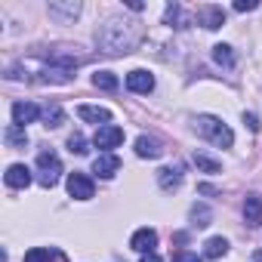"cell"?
<instances>
[{
	"mask_svg": "<svg viewBox=\"0 0 262 262\" xmlns=\"http://www.w3.org/2000/svg\"><path fill=\"white\" fill-rule=\"evenodd\" d=\"M244 216H247L250 225H262V198L259 194H250L244 201Z\"/></svg>",
	"mask_w": 262,
	"mask_h": 262,
	"instance_id": "9a60e30c",
	"label": "cell"
},
{
	"mask_svg": "<svg viewBox=\"0 0 262 262\" xmlns=\"http://www.w3.org/2000/svg\"><path fill=\"white\" fill-rule=\"evenodd\" d=\"M68 194L71 198H77V201H90L93 194H96V185H93V179L86 176V173H71L68 176Z\"/></svg>",
	"mask_w": 262,
	"mask_h": 262,
	"instance_id": "277c9868",
	"label": "cell"
},
{
	"mask_svg": "<svg viewBox=\"0 0 262 262\" xmlns=\"http://www.w3.org/2000/svg\"><path fill=\"white\" fill-rule=\"evenodd\" d=\"M244 123L253 129V133H256V129H259V120H256V114H244Z\"/></svg>",
	"mask_w": 262,
	"mask_h": 262,
	"instance_id": "83f0119b",
	"label": "cell"
},
{
	"mask_svg": "<svg viewBox=\"0 0 262 262\" xmlns=\"http://www.w3.org/2000/svg\"><path fill=\"white\" fill-rule=\"evenodd\" d=\"M129 247H133L136 253H155V247H158V231H155V228H139L133 237H129Z\"/></svg>",
	"mask_w": 262,
	"mask_h": 262,
	"instance_id": "8992f818",
	"label": "cell"
},
{
	"mask_svg": "<svg viewBox=\"0 0 262 262\" xmlns=\"http://www.w3.org/2000/svg\"><path fill=\"white\" fill-rule=\"evenodd\" d=\"M194 164H198V170H204V173H219V170H222V164H219L216 158L204 155V151H194Z\"/></svg>",
	"mask_w": 262,
	"mask_h": 262,
	"instance_id": "44dd1931",
	"label": "cell"
},
{
	"mask_svg": "<svg viewBox=\"0 0 262 262\" xmlns=\"http://www.w3.org/2000/svg\"><path fill=\"white\" fill-rule=\"evenodd\" d=\"M68 151H71V155H86V151H90V148H86V139H83L80 133H71V136H68Z\"/></svg>",
	"mask_w": 262,
	"mask_h": 262,
	"instance_id": "cb8c5ba5",
	"label": "cell"
},
{
	"mask_svg": "<svg viewBox=\"0 0 262 262\" xmlns=\"http://www.w3.org/2000/svg\"><path fill=\"white\" fill-rule=\"evenodd\" d=\"M126 86L133 90V93H151V90H155V77H151L148 71L136 68V71L126 74Z\"/></svg>",
	"mask_w": 262,
	"mask_h": 262,
	"instance_id": "ba28073f",
	"label": "cell"
},
{
	"mask_svg": "<svg viewBox=\"0 0 262 262\" xmlns=\"http://www.w3.org/2000/svg\"><path fill=\"white\" fill-rule=\"evenodd\" d=\"M191 219H194L191 225H198V228H207L213 216H210V210H207L204 204H194V207H191Z\"/></svg>",
	"mask_w": 262,
	"mask_h": 262,
	"instance_id": "7402d4cb",
	"label": "cell"
},
{
	"mask_svg": "<svg viewBox=\"0 0 262 262\" xmlns=\"http://www.w3.org/2000/svg\"><path fill=\"white\" fill-rule=\"evenodd\" d=\"M173 262H204L198 253H188V250H176L173 253Z\"/></svg>",
	"mask_w": 262,
	"mask_h": 262,
	"instance_id": "484cf974",
	"label": "cell"
},
{
	"mask_svg": "<svg viewBox=\"0 0 262 262\" xmlns=\"http://www.w3.org/2000/svg\"><path fill=\"white\" fill-rule=\"evenodd\" d=\"M37 170H40L37 182H40L43 188H53V185L59 182V176H62V161L56 158L53 148H43V151L37 155Z\"/></svg>",
	"mask_w": 262,
	"mask_h": 262,
	"instance_id": "3957f363",
	"label": "cell"
},
{
	"mask_svg": "<svg viewBox=\"0 0 262 262\" xmlns=\"http://www.w3.org/2000/svg\"><path fill=\"white\" fill-rule=\"evenodd\" d=\"M40 114H43V108H37V105H31V102H16V105H13V120H16V126H28V123H34Z\"/></svg>",
	"mask_w": 262,
	"mask_h": 262,
	"instance_id": "52a82bcc",
	"label": "cell"
},
{
	"mask_svg": "<svg viewBox=\"0 0 262 262\" xmlns=\"http://www.w3.org/2000/svg\"><path fill=\"white\" fill-rule=\"evenodd\" d=\"M7 185H10V188H28V185H31V170H28L25 164H13V167L7 170Z\"/></svg>",
	"mask_w": 262,
	"mask_h": 262,
	"instance_id": "8fae6325",
	"label": "cell"
},
{
	"mask_svg": "<svg viewBox=\"0 0 262 262\" xmlns=\"http://www.w3.org/2000/svg\"><path fill=\"white\" fill-rule=\"evenodd\" d=\"M40 117H43V126H53V129H56V126H62V123H65V111H62V108H59V105H47V108H43V114H40Z\"/></svg>",
	"mask_w": 262,
	"mask_h": 262,
	"instance_id": "d6986e66",
	"label": "cell"
},
{
	"mask_svg": "<svg viewBox=\"0 0 262 262\" xmlns=\"http://www.w3.org/2000/svg\"><path fill=\"white\" fill-rule=\"evenodd\" d=\"M213 62L222 65V68H231V65H234V53H231V47H228V43H216V47H213Z\"/></svg>",
	"mask_w": 262,
	"mask_h": 262,
	"instance_id": "ac0fdd59",
	"label": "cell"
},
{
	"mask_svg": "<svg viewBox=\"0 0 262 262\" xmlns=\"http://www.w3.org/2000/svg\"><path fill=\"white\" fill-rule=\"evenodd\" d=\"M117 170H120V158H117V155H99V158L93 161V173L102 176V179H111Z\"/></svg>",
	"mask_w": 262,
	"mask_h": 262,
	"instance_id": "9c48e42d",
	"label": "cell"
},
{
	"mask_svg": "<svg viewBox=\"0 0 262 262\" xmlns=\"http://www.w3.org/2000/svg\"><path fill=\"white\" fill-rule=\"evenodd\" d=\"M93 86H96V90L114 93V90H117V77H114L111 71H96V74H93Z\"/></svg>",
	"mask_w": 262,
	"mask_h": 262,
	"instance_id": "ffe728a7",
	"label": "cell"
},
{
	"mask_svg": "<svg viewBox=\"0 0 262 262\" xmlns=\"http://www.w3.org/2000/svg\"><path fill=\"white\" fill-rule=\"evenodd\" d=\"M142 262H164V259H161V256H155V253H145V256H142Z\"/></svg>",
	"mask_w": 262,
	"mask_h": 262,
	"instance_id": "f1b7e54d",
	"label": "cell"
},
{
	"mask_svg": "<svg viewBox=\"0 0 262 262\" xmlns=\"http://www.w3.org/2000/svg\"><path fill=\"white\" fill-rule=\"evenodd\" d=\"M4 139H7V145L10 148H25L28 145V133H25V126H7V133H4Z\"/></svg>",
	"mask_w": 262,
	"mask_h": 262,
	"instance_id": "2e32d148",
	"label": "cell"
},
{
	"mask_svg": "<svg viewBox=\"0 0 262 262\" xmlns=\"http://www.w3.org/2000/svg\"><path fill=\"white\" fill-rule=\"evenodd\" d=\"M158 182H161L164 191L179 188V185H182V167L176 164V167H164V170H158Z\"/></svg>",
	"mask_w": 262,
	"mask_h": 262,
	"instance_id": "7c38bea8",
	"label": "cell"
},
{
	"mask_svg": "<svg viewBox=\"0 0 262 262\" xmlns=\"http://www.w3.org/2000/svg\"><path fill=\"white\" fill-rule=\"evenodd\" d=\"M22 262H50V250H47V247H34V250L25 253Z\"/></svg>",
	"mask_w": 262,
	"mask_h": 262,
	"instance_id": "d4e9b609",
	"label": "cell"
},
{
	"mask_svg": "<svg viewBox=\"0 0 262 262\" xmlns=\"http://www.w3.org/2000/svg\"><path fill=\"white\" fill-rule=\"evenodd\" d=\"M250 262H262V250H256V253L250 256Z\"/></svg>",
	"mask_w": 262,
	"mask_h": 262,
	"instance_id": "f546056e",
	"label": "cell"
},
{
	"mask_svg": "<svg viewBox=\"0 0 262 262\" xmlns=\"http://www.w3.org/2000/svg\"><path fill=\"white\" fill-rule=\"evenodd\" d=\"M234 10H237V13H250V10H256V0H237Z\"/></svg>",
	"mask_w": 262,
	"mask_h": 262,
	"instance_id": "4316f807",
	"label": "cell"
},
{
	"mask_svg": "<svg viewBox=\"0 0 262 262\" xmlns=\"http://www.w3.org/2000/svg\"><path fill=\"white\" fill-rule=\"evenodd\" d=\"M194 129H198L204 139H210L216 148H231V142H234V133H231V129L219 117H213V114H198Z\"/></svg>",
	"mask_w": 262,
	"mask_h": 262,
	"instance_id": "7a4b0ae2",
	"label": "cell"
},
{
	"mask_svg": "<svg viewBox=\"0 0 262 262\" xmlns=\"http://www.w3.org/2000/svg\"><path fill=\"white\" fill-rule=\"evenodd\" d=\"M120 142H123V129L114 126V123L99 126V129H96V136H93V145H96V148H105V151H108V148H117Z\"/></svg>",
	"mask_w": 262,
	"mask_h": 262,
	"instance_id": "5b68a950",
	"label": "cell"
},
{
	"mask_svg": "<svg viewBox=\"0 0 262 262\" xmlns=\"http://www.w3.org/2000/svg\"><path fill=\"white\" fill-rule=\"evenodd\" d=\"M161 142L158 139H151V136H139L136 139V155L139 158H148V161H155V158H161Z\"/></svg>",
	"mask_w": 262,
	"mask_h": 262,
	"instance_id": "5bb4252c",
	"label": "cell"
},
{
	"mask_svg": "<svg viewBox=\"0 0 262 262\" xmlns=\"http://www.w3.org/2000/svg\"><path fill=\"white\" fill-rule=\"evenodd\" d=\"M228 253V241L225 237H210L207 244H204V256L207 259H219V256H225Z\"/></svg>",
	"mask_w": 262,
	"mask_h": 262,
	"instance_id": "e0dca14e",
	"label": "cell"
},
{
	"mask_svg": "<svg viewBox=\"0 0 262 262\" xmlns=\"http://www.w3.org/2000/svg\"><path fill=\"white\" fill-rule=\"evenodd\" d=\"M139 37H142V31H139V22H133V19H108L105 25L96 28V43L108 56L129 53L139 43Z\"/></svg>",
	"mask_w": 262,
	"mask_h": 262,
	"instance_id": "6da1fadb",
	"label": "cell"
},
{
	"mask_svg": "<svg viewBox=\"0 0 262 262\" xmlns=\"http://www.w3.org/2000/svg\"><path fill=\"white\" fill-rule=\"evenodd\" d=\"M77 13H80V4H65V7L62 4H53L50 7V16H71L74 19Z\"/></svg>",
	"mask_w": 262,
	"mask_h": 262,
	"instance_id": "603a6c76",
	"label": "cell"
},
{
	"mask_svg": "<svg viewBox=\"0 0 262 262\" xmlns=\"http://www.w3.org/2000/svg\"><path fill=\"white\" fill-rule=\"evenodd\" d=\"M77 117H80V120H93V123L102 120V123L108 126L111 111H108V108H99V105H80V108H77Z\"/></svg>",
	"mask_w": 262,
	"mask_h": 262,
	"instance_id": "4fadbf2b",
	"label": "cell"
},
{
	"mask_svg": "<svg viewBox=\"0 0 262 262\" xmlns=\"http://www.w3.org/2000/svg\"><path fill=\"white\" fill-rule=\"evenodd\" d=\"M198 19L204 22V28L216 31V28L225 25V10H222V7H201V10H198Z\"/></svg>",
	"mask_w": 262,
	"mask_h": 262,
	"instance_id": "30bf717a",
	"label": "cell"
}]
</instances>
